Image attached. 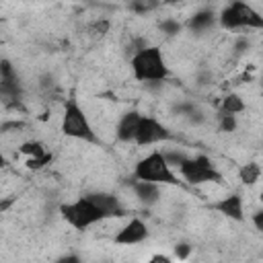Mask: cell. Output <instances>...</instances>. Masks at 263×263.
<instances>
[{"mask_svg": "<svg viewBox=\"0 0 263 263\" xmlns=\"http://www.w3.org/2000/svg\"><path fill=\"white\" fill-rule=\"evenodd\" d=\"M261 60H263V45H261ZM261 76H263V68H261Z\"/></svg>", "mask_w": 263, "mask_h": 263, "instance_id": "f546056e", "label": "cell"}, {"mask_svg": "<svg viewBox=\"0 0 263 263\" xmlns=\"http://www.w3.org/2000/svg\"><path fill=\"white\" fill-rule=\"evenodd\" d=\"M261 175H263V168L259 162H245L238 166V181L245 185V187H253L261 181Z\"/></svg>", "mask_w": 263, "mask_h": 263, "instance_id": "9a60e30c", "label": "cell"}, {"mask_svg": "<svg viewBox=\"0 0 263 263\" xmlns=\"http://www.w3.org/2000/svg\"><path fill=\"white\" fill-rule=\"evenodd\" d=\"M150 261H164V263H168L171 257H166V255H154V257H150Z\"/></svg>", "mask_w": 263, "mask_h": 263, "instance_id": "484cf974", "label": "cell"}, {"mask_svg": "<svg viewBox=\"0 0 263 263\" xmlns=\"http://www.w3.org/2000/svg\"><path fill=\"white\" fill-rule=\"evenodd\" d=\"M212 208L218 214H222L224 218H230L234 222H245V218H247L245 216V201H242L240 193H228L222 199H218Z\"/></svg>", "mask_w": 263, "mask_h": 263, "instance_id": "8fae6325", "label": "cell"}, {"mask_svg": "<svg viewBox=\"0 0 263 263\" xmlns=\"http://www.w3.org/2000/svg\"><path fill=\"white\" fill-rule=\"evenodd\" d=\"M191 255V245L187 242H177L175 245V257L177 259H187Z\"/></svg>", "mask_w": 263, "mask_h": 263, "instance_id": "603a6c76", "label": "cell"}, {"mask_svg": "<svg viewBox=\"0 0 263 263\" xmlns=\"http://www.w3.org/2000/svg\"><path fill=\"white\" fill-rule=\"evenodd\" d=\"M236 117H238V115H230V113H222V111H220V115H218V125H220V129H222V132H236V127H238Z\"/></svg>", "mask_w": 263, "mask_h": 263, "instance_id": "ffe728a7", "label": "cell"}, {"mask_svg": "<svg viewBox=\"0 0 263 263\" xmlns=\"http://www.w3.org/2000/svg\"><path fill=\"white\" fill-rule=\"evenodd\" d=\"M220 111L230 115H240L247 111V103L238 92H226L220 101Z\"/></svg>", "mask_w": 263, "mask_h": 263, "instance_id": "2e32d148", "label": "cell"}, {"mask_svg": "<svg viewBox=\"0 0 263 263\" xmlns=\"http://www.w3.org/2000/svg\"><path fill=\"white\" fill-rule=\"evenodd\" d=\"M60 216L66 224H70L76 230H86V228L107 220L105 212L88 195H80L74 201L60 203Z\"/></svg>", "mask_w": 263, "mask_h": 263, "instance_id": "277c9868", "label": "cell"}, {"mask_svg": "<svg viewBox=\"0 0 263 263\" xmlns=\"http://www.w3.org/2000/svg\"><path fill=\"white\" fill-rule=\"evenodd\" d=\"M164 156H166V160L177 168L185 158H187V154L185 152H181V150H164Z\"/></svg>", "mask_w": 263, "mask_h": 263, "instance_id": "44dd1931", "label": "cell"}, {"mask_svg": "<svg viewBox=\"0 0 263 263\" xmlns=\"http://www.w3.org/2000/svg\"><path fill=\"white\" fill-rule=\"evenodd\" d=\"M249 47H251V41H249L247 37L236 39V43H234V55H242V53H247Z\"/></svg>", "mask_w": 263, "mask_h": 263, "instance_id": "cb8c5ba5", "label": "cell"}, {"mask_svg": "<svg viewBox=\"0 0 263 263\" xmlns=\"http://www.w3.org/2000/svg\"><path fill=\"white\" fill-rule=\"evenodd\" d=\"M216 25H218V12H216L214 8H208V6L195 10V12L187 18V23H185V27H187L191 33H208V31L214 29Z\"/></svg>", "mask_w": 263, "mask_h": 263, "instance_id": "5bb4252c", "label": "cell"}, {"mask_svg": "<svg viewBox=\"0 0 263 263\" xmlns=\"http://www.w3.org/2000/svg\"><path fill=\"white\" fill-rule=\"evenodd\" d=\"M162 187L160 183H152V181H142V179H134L132 181V191H134V197L142 203V205H154L160 201L162 197Z\"/></svg>", "mask_w": 263, "mask_h": 263, "instance_id": "7c38bea8", "label": "cell"}, {"mask_svg": "<svg viewBox=\"0 0 263 263\" xmlns=\"http://www.w3.org/2000/svg\"><path fill=\"white\" fill-rule=\"evenodd\" d=\"M134 179L152 181V183H160V185H179L181 183L175 173V166L166 160L164 152H160V150H152L150 154H146L144 158H140L136 162Z\"/></svg>", "mask_w": 263, "mask_h": 263, "instance_id": "5b68a950", "label": "cell"}, {"mask_svg": "<svg viewBox=\"0 0 263 263\" xmlns=\"http://www.w3.org/2000/svg\"><path fill=\"white\" fill-rule=\"evenodd\" d=\"M259 199H261V203H263V189L259 191Z\"/></svg>", "mask_w": 263, "mask_h": 263, "instance_id": "f1b7e54d", "label": "cell"}, {"mask_svg": "<svg viewBox=\"0 0 263 263\" xmlns=\"http://www.w3.org/2000/svg\"><path fill=\"white\" fill-rule=\"evenodd\" d=\"M66 2H76V0H66Z\"/></svg>", "mask_w": 263, "mask_h": 263, "instance_id": "4dcf8cb0", "label": "cell"}, {"mask_svg": "<svg viewBox=\"0 0 263 263\" xmlns=\"http://www.w3.org/2000/svg\"><path fill=\"white\" fill-rule=\"evenodd\" d=\"M148 236H150L148 224H146L140 216H134V218H129V220L117 230V234L113 236V242H115V245H123V247H134V245L144 242Z\"/></svg>", "mask_w": 263, "mask_h": 263, "instance_id": "9c48e42d", "label": "cell"}, {"mask_svg": "<svg viewBox=\"0 0 263 263\" xmlns=\"http://www.w3.org/2000/svg\"><path fill=\"white\" fill-rule=\"evenodd\" d=\"M18 152L25 154V156H29V158H43V156H49L45 144L39 142V140H27V142H23V144L18 146Z\"/></svg>", "mask_w": 263, "mask_h": 263, "instance_id": "e0dca14e", "label": "cell"}, {"mask_svg": "<svg viewBox=\"0 0 263 263\" xmlns=\"http://www.w3.org/2000/svg\"><path fill=\"white\" fill-rule=\"evenodd\" d=\"M181 2H187V0H162V4H168V6H173V4H181Z\"/></svg>", "mask_w": 263, "mask_h": 263, "instance_id": "83f0119b", "label": "cell"}, {"mask_svg": "<svg viewBox=\"0 0 263 263\" xmlns=\"http://www.w3.org/2000/svg\"><path fill=\"white\" fill-rule=\"evenodd\" d=\"M58 261H64V263H68V261H78V257H76V255H64V257H60Z\"/></svg>", "mask_w": 263, "mask_h": 263, "instance_id": "4316f807", "label": "cell"}, {"mask_svg": "<svg viewBox=\"0 0 263 263\" xmlns=\"http://www.w3.org/2000/svg\"><path fill=\"white\" fill-rule=\"evenodd\" d=\"M158 4H162V0H132V10L138 14H146L152 12Z\"/></svg>", "mask_w": 263, "mask_h": 263, "instance_id": "d6986e66", "label": "cell"}, {"mask_svg": "<svg viewBox=\"0 0 263 263\" xmlns=\"http://www.w3.org/2000/svg\"><path fill=\"white\" fill-rule=\"evenodd\" d=\"M0 92H2V99L6 105L18 103L23 97V84H21V78L16 74V68L6 58L0 62Z\"/></svg>", "mask_w": 263, "mask_h": 263, "instance_id": "ba28073f", "label": "cell"}, {"mask_svg": "<svg viewBox=\"0 0 263 263\" xmlns=\"http://www.w3.org/2000/svg\"><path fill=\"white\" fill-rule=\"evenodd\" d=\"M60 132L66 138L72 140H80V142H88V144H97L101 142L86 111L78 105L76 99H68L64 103V111H62V121H60Z\"/></svg>", "mask_w": 263, "mask_h": 263, "instance_id": "3957f363", "label": "cell"}, {"mask_svg": "<svg viewBox=\"0 0 263 263\" xmlns=\"http://www.w3.org/2000/svg\"><path fill=\"white\" fill-rule=\"evenodd\" d=\"M132 76L142 84H162L171 78V70L166 66L164 53L158 45H146L129 55Z\"/></svg>", "mask_w": 263, "mask_h": 263, "instance_id": "6da1fadb", "label": "cell"}, {"mask_svg": "<svg viewBox=\"0 0 263 263\" xmlns=\"http://www.w3.org/2000/svg\"><path fill=\"white\" fill-rule=\"evenodd\" d=\"M49 160H51V154H49V156H43V158H27V168L39 171V168H43Z\"/></svg>", "mask_w": 263, "mask_h": 263, "instance_id": "7402d4cb", "label": "cell"}, {"mask_svg": "<svg viewBox=\"0 0 263 263\" xmlns=\"http://www.w3.org/2000/svg\"><path fill=\"white\" fill-rule=\"evenodd\" d=\"M166 140H171V129L160 119H156L154 115L142 113L134 144L140 148H150V146H156V144L166 142Z\"/></svg>", "mask_w": 263, "mask_h": 263, "instance_id": "52a82bcc", "label": "cell"}, {"mask_svg": "<svg viewBox=\"0 0 263 263\" xmlns=\"http://www.w3.org/2000/svg\"><path fill=\"white\" fill-rule=\"evenodd\" d=\"M177 171L183 177V181H187L189 185H205V183H222L224 181L222 173L216 168V164L205 154L187 156L177 166Z\"/></svg>", "mask_w": 263, "mask_h": 263, "instance_id": "8992f818", "label": "cell"}, {"mask_svg": "<svg viewBox=\"0 0 263 263\" xmlns=\"http://www.w3.org/2000/svg\"><path fill=\"white\" fill-rule=\"evenodd\" d=\"M251 222H253L255 230H259V232L263 234V208H261V210H257V212H253V216H251Z\"/></svg>", "mask_w": 263, "mask_h": 263, "instance_id": "d4e9b609", "label": "cell"}, {"mask_svg": "<svg viewBox=\"0 0 263 263\" xmlns=\"http://www.w3.org/2000/svg\"><path fill=\"white\" fill-rule=\"evenodd\" d=\"M86 195L105 212L107 218H123L125 216V208H123L121 199L115 193H111V191H90Z\"/></svg>", "mask_w": 263, "mask_h": 263, "instance_id": "4fadbf2b", "label": "cell"}, {"mask_svg": "<svg viewBox=\"0 0 263 263\" xmlns=\"http://www.w3.org/2000/svg\"><path fill=\"white\" fill-rule=\"evenodd\" d=\"M158 29H160L166 37H175V35H179V33L185 29V25H183L181 21H177V18H164V21H160Z\"/></svg>", "mask_w": 263, "mask_h": 263, "instance_id": "ac0fdd59", "label": "cell"}, {"mask_svg": "<svg viewBox=\"0 0 263 263\" xmlns=\"http://www.w3.org/2000/svg\"><path fill=\"white\" fill-rule=\"evenodd\" d=\"M140 117H142V113H140L138 109H129V111H125V113L119 117V121H117V125H115V138H117V142H121V144H132V142L136 140L138 125H140Z\"/></svg>", "mask_w": 263, "mask_h": 263, "instance_id": "30bf717a", "label": "cell"}, {"mask_svg": "<svg viewBox=\"0 0 263 263\" xmlns=\"http://www.w3.org/2000/svg\"><path fill=\"white\" fill-rule=\"evenodd\" d=\"M218 25L224 31H263V14L247 0H230L218 12Z\"/></svg>", "mask_w": 263, "mask_h": 263, "instance_id": "7a4b0ae2", "label": "cell"}]
</instances>
